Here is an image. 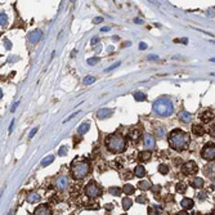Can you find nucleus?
I'll use <instances>...</instances> for the list:
<instances>
[{"label":"nucleus","instance_id":"1","mask_svg":"<svg viewBox=\"0 0 215 215\" xmlns=\"http://www.w3.org/2000/svg\"><path fill=\"white\" fill-rule=\"evenodd\" d=\"M169 146L175 151H183L188 147L191 141V137L188 133L180 130V129H174L169 134Z\"/></svg>","mask_w":215,"mask_h":215},{"label":"nucleus","instance_id":"2","mask_svg":"<svg viewBox=\"0 0 215 215\" xmlns=\"http://www.w3.org/2000/svg\"><path fill=\"white\" fill-rule=\"evenodd\" d=\"M106 147L112 153H121L126 148V143L120 134H111L106 139Z\"/></svg>","mask_w":215,"mask_h":215},{"label":"nucleus","instance_id":"3","mask_svg":"<svg viewBox=\"0 0 215 215\" xmlns=\"http://www.w3.org/2000/svg\"><path fill=\"white\" fill-rule=\"evenodd\" d=\"M152 108H153L155 112H156L157 115H160V116H170L174 112L173 103L166 98H160L156 102H153Z\"/></svg>","mask_w":215,"mask_h":215},{"label":"nucleus","instance_id":"4","mask_svg":"<svg viewBox=\"0 0 215 215\" xmlns=\"http://www.w3.org/2000/svg\"><path fill=\"white\" fill-rule=\"evenodd\" d=\"M89 169L88 161H74L71 164V174L75 179H83L88 175Z\"/></svg>","mask_w":215,"mask_h":215},{"label":"nucleus","instance_id":"5","mask_svg":"<svg viewBox=\"0 0 215 215\" xmlns=\"http://www.w3.org/2000/svg\"><path fill=\"white\" fill-rule=\"evenodd\" d=\"M201 156L206 161H214L215 160V144H213V143L206 144L201 151Z\"/></svg>","mask_w":215,"mask_h":215},{"label":"nucleus","instance_id":"6","mask_svg":"<svg viewBox=\"0 0 215 215\" xmlns=\"http://www.w3.org/2000/svg\"><path fill=\"white\" fill-rule=\"evenodd\" d=\"M182 171L186 175H193L199 171V166H197V164L195 161H187L182 166Z\"/></svg>","mask_w":215,"mask_h":215},{"label":"nucleus","instance_id":"7","mask_svg":"<svg viewBox=\"0 0 215 215\" xmlns=\"http://www.w3.org/2000/svg\"><path fill=\"white\" fill-rule=\"evenodd\" d=\"M85 192H87V195H88L89 197H92V199H96V197H99L101 193H102L101 188H99L96 183H94V182H90V183L87 186V188H85Z\"/></svg>","mask_w":215,"mask_h":215},{"label":"nucleus","instance_id":"8","mask_svg":"<svg viewBox=\"0 0 215 215\" xmlns=\"http://www.w3.org/2000/svg\"><path fill=\"white\" fill-rule=\"evenodd\" d=\"M56 187L58 188L59 191H65L67 190V187H68V179L66 175H61V177H58L56 179Z\"/></svg>","mask_w":215,"mask_h":215},{"label":"nucleus","instance_id":"9","mask_svg":"<svg viewBox=\"0 0 215 215\" xmlns=\"http://www.w3.org/2000/svg\"><path fill=\"white\" fill-rule=\"evenodd\" d=\"M143 143H144V147L147 150H155V147H156V141H155V138L151 134H146L144 135Z\"/></svg>","mask_w":215,"mask_h":215},{"label":"nucleus","instance_id":"10","mask_svg":"<svg viewBox=\"0 0 215 215\" xmlns=\"http://www.w3.org/2000/svg\"><path fill=\"white\" fill-rule=\"evenodd\" d=\"M112 112H114V111L111 108H101V110H98V112H97V117L99 120H106V119L112 116Z\"/></svg>","mask_w":215,"mask_h":215},{"label":"nucleus","instance_id":"11","mask_svg":"<svg viewBox=\"0 0 215 215\" xmlns=\"http://www.w3.org/2000/svg\"><path fill=\"white\" fill-rule=\"evenodd\" d=\"M41 38H43V32L40 30H35L34 32L30 34L29 40H30L31 44H36V43H39L41 40Z\"/></svg>","mask_w":215,"mask_h":215},{"label":"nucleus","instance_id":"12","mask_svg":"<svg viewBox=\"0 0 215 215\" xmlns=\"http://www.w3.org/2000/svg\"><path fill=\"white\" fill-rule=\"evenodd\" d=\"M204 173L206 177L214 178L215 177V162H210L209 165H206V168L204 169Z\"/></svg>","mask_w":215,"mask_h":215},{"label":"nucleus","instance_id":"13","mask_svg":"<svg viewBox=\"0 0 215 215\" xmlns=\"http://www.w3.org/2000/svg\"><path fill=\"white\" fill-rule=\"evenodd\" d=\"M34 214H35V215H50L52 211H50V209L48 208V206H45V205H40L39 208L35 209Z\"/></svg>","mask_w":215,"mask_h":215},{"label":"nucleus","instance_id":"14","mask_svg":"<svg viewBox=\"0 0 215 215\" xmlns=\"http://www.w3.org/2000/svg\"><path fill=\"white\" fill-rule=\"evenodd\" d=\"M178 117H179V120L182 123H186V124H188L192 120V116H191V114H188L187 111H180V112L178 114Z\"/></svg>","mask_w":215,"mask_h":215},{"label":"nucleus","instance_id":"15","mask_svg":"<svg viewBox=\"0 0 215 215\" xmlns=\"http://www.w3.org/2000/svg\"><path fill=\"white\" fill-rule=\"evenodd\" d=\"M129 138H130L132 141H138L139 137H141V130L138 128H132L130 130H129Z\"/></svg>","mask_w":215,"mask_h":215},{"label":"nucleus","instance_id":"16","mask_svg":"<svg viewBox=\"0 0 215 215\" xmlns=\"http://www.w3.org/2000/svg\"><path fill=\"white\" fill-rule=\"evenodd\" d=\"M27 202L29 204H36L40 202V195L36 192H30L27 196Z\"/></svg>","mask_w":215,"mask_h":215},{"label":"nucleus","instance_id":"17","mask_svg":"<svg viewBox=\"0 0 215 215\" xmlns=\"http://www.w3.org/2000/svg\"><path fill=\"white\" fill-rule=\"evenodd\" d=\"M192 132H193V134L196 137H202L206 133V130H205V129L201 125H193L192 126Z\"/></svg>","mask_w":215,"mask_h":215},{"label":"nucleus","instance_id":"18","mask_svg":"<svg viewBox=\"0 0 215 215\" xmlns=\"http://www.w3.org/2000/svg\"><path fill=\"white\" fill-rule=\"evenodd\" d=\"M151 187H152V183L150 182V180H141V182H138V188L142 191L151 190Z\"/></svg>","mask_w":215,"mask_h":215},{"label":"nucleus","instance_id":"19","mask_svg":"<svg viewBox=\"0 0 215 215\" xmlns=\"http://www.w3.org/2000/svg\"><path fill=\"white\" fill-rule=\"evenodd\" d=\"M151 151L150 150H147V151H142L141 153H139V160L142 161V162H147V161H150L151 160Z\"/></svg>","mask_w":215,"mask_h":215},{"label":"nucleus","instance_id":"20","mask_svg":"<svg viewBox=\"0 0 215 215\" xmlns=\"http://www.w3.org/2000/svg\"><path fill=\"white\" fill-rule=\"evenodd\" d=\"M213 119H214V114L211 112V111H205V112L201 115V120L204 123H209Z\"/></svg>","mask_w":215,"mask_h":215},{"label":"nucleus","instance_id":"21","mask_svg":"<svg viewBox=\"0 0 215 215\" xmlns=\"http://www.w3.org/2000/svg\"><path fill=\"white\" fill-rule=\"evenodd\" d=\"M134 174L138 177V178H143L144 175H146V169H144V166H142V165H138V166H135V169H134Z\"/></svg>","mask_w":215,"mask_h":215},{"label":"nucleus","instance_id":"22","mask_svg":"<svg viewBox=\"0 0 215 215\" xmlns=\"http://www.w3.org/2000/svg\"><path fill=\"white\" fill-rule=\"evenodd\" d=\"M180 205H182V208L188 210V209H192L193 208V201L191 199H183L182 202H180Z\"/></svg>","mask_w":215,"mask_h":215},{"label":"nucleus","instance_id":"23","mask_svg":"<svg viewBox=\"0 0 215 215\" xmlns=\"http://www.w3.org/2000/svg\"><path fill=\"white\" fill-rule=\"evenodd\" d=\"M190 184H191V187L196 188V190H199V188H201V187L204 186V180H202L201 178H195Z\"/></svg>","mask_w":215,"mask_h":215},{"label":"nucleus","instance_id":"24","mask_svg":"<svg viewBox=\"0 0 215 215\" xmlns=\"http://www.w3.org/2000/svg\"><path fill=\"white\" fill-rule=\"evenodd\" d=\"M123 192L124 193H126V195H133L134 192H135V188H134V186H132V184H125L124 187H123Z\"/></svg>","mask_w":215,"mask_h":215},{"label":"nucleus","instance_id":"25","mask_svg":"<svg viewBox=\"0 0 215 215\" xmlns=\"http://www.w3.org/2000/svg\"><path fill=\"white\" fill-rule=\"evenodd\" d=\"M89 128H90L89 123H84V124H81V125L79 126V129H77V132H79V134H85V133H88Z\"/></svg>","mask_w":215,"mask_h":215},{"label":"nucleus","instance_id":"26","mask_svg":"<svg viewBox=\"0 0 215 215\" xmlns=\"http://www.w3.org/2000/svg\"><path fill=\"white\" fill-rule=\"evenodd\" d=\"M134 98H135V101H138V102H143V101L147 99V96H146L144 93H142V92H137V93H134Z\"/></svg>","mask_w":215,"mask_h":215},{"label":"nucleus","instance_id":"27","mask_svg":"<svg viewBox=\"0 0 215 215\" xmlns=\"http://www.w3.org/2000/svg\"><path fill=\"white\" fill-rule=\"evenodd\" d=\"M53 161H54V155H50V156L45 157L44 160H43V161H41V165H43V166H44V168H45V166L50 165V164H52V162H53Z\"/></svg>","mask_w":215,"mask_h":215},{"label":"nucleus","instance_id":"28","mask_svg":"<svg viewBox=\"0 0 215 215\" xmlns=\"http://www.w3.org/2000/svg\"><path fill=\"white\" fill-rule=\"evenodd\" d=\"M132 200L130 199H128V197H125V199L123 200V209L126 211V210H129V209H130L132 208Z\"/></svg>","mask_w":215,"mask_h":215},{"label":"nucleus","instance_id":"29","mask_svg":"<svg viewBox=\"0 0 215 215\" xmlns=\"http://www.w3.org/2000/svg\"><path fill=\"white\" fill-rule=\"evenodd\" d=\"M177 192L178 193H184L186 192V190H187V184L186 183H183V182H180V183H178L177 184Z\"/></svg>","mask_w":215,"mask_h":215},{"label":"nucleus","instance_id":"30","mask_svg":"<svg viewBox=\"0 0 215 215\" xmlns=\"http://www.w3.org/2000/svg\"><path fill=\"white\" fill-rule=\"evenodd\" d=\"M108 192L112 195V196H116V197L121 195V190H120V188H117V187H111L110 190H108Z\"/></svg>","mask_w":215,"mask_h":215},{"label":"nucleus","instance_id":"31","mask_svg":"<svg viewBox=\"0 0 215 215\" xmlns=\"http://www.w3.org/2000/svg\"><path fill=\"white\" fill-rule=\"evenodd\" d=\"M93 83H96V77L92 76V75H88V76H85V79H84V84L85 85H90Z\"/></svg>","mask_w":215,"mask_h":215},{"label":"nucleus","instance_id":"32","mask_svg":"<svg viewBox=\"0 0 215 215\" xmlns=\"http://www.w3.org/2000/svg\"><path fill=\"white\" fill-rule=\"evenodd\" d=\"M159 171H160V173H161L162 175H165V174L169 173V166L165 165V164H161V165L159 166Z\"/></svg>","mask_w":215,"mask_h":215},{"label":"nucleus","instance_id":"33","mask_svg":"<svg viewBox=\"0 0 215 215\" xmlns=\"http://www.w3.org/2000/svg\"><path fill=\"white\" fill-rule=\"evenodd\" d=\"M98 62H99V58H96V57H94V58H89V59H88V65H90V66L97 65Z\"/></svg>","mask_w":215,"mask_h":215},{"label":"nucleus","instance_id":"34","mask_svg":"<svg viewBox=\"0 0 215 215\" xmlns=\"http://www.w3.org/2000/svg\"><path fill=\"white\" fill-rule=\"evenodd\" d=\"M157 134H159L160 138L165 137V129H164V128H159V129H157Z\"/></svg>","mask_w":215,"mask_h":215},{"label":"nucleus","instance_id":"35","mask_svg":"<svg viewBox=\"0 0 215 215\" xmlns=\"http://www.w3.org/2000/svg\"><path fill=\"white\" fill-rule=\"evenodd\" d=\"M137 202H139V204H146V202H147V199H146L144 196H139V197H137Z\"/></svg>","mask_w":215,"mask_h":215},{"label":"nucleus","instance_id":"36","mask_svg":"<svg viewBox=\"0 0 215 215\" xmlns=\"http://www.w3.org/2000/svg\"><path fill=\"white\" fill-rule=\"evenodd\" d=\"M58 155H59V156H65V155H67V148L66 147H61V148H59Z\"/></svg>","mask_w":215,"mask_h":215},{"label":"nucleus","instance_id":"37","mask_svg":"<svg viewBox=\"0 0 215 215\" xmlns=\"http://www.w3.org/2000/svg\"><path fill=\"white\" fill-rule=\"evenodd\" d=\"M121 178H123V179H130V178H132V174L126 170V173H121Z\"/></svg>","mask_w":215,"mask_h":215},{"label":"nucleus","instance_id":"38","mask_svg":"<svg viewBox=\"0 0 215 215\" xmlns=\"http://www.w3.org/2000/svg\"><path fill=\"white\" fill-rule=\"evenodd\" d=\"M119 66H120V62H117V63L112 65V66H111V67L106 68V71H107V72H108V71H112V70H115V68H116V67H119Z\"/></svg>","mask_w":215,"mask_h":215},{"label":"nucleus","instance_id":"39","mask_svg":"<svg viewBox=\"0 0 215 215\" xmlns=\"http://www.w3.org/2000/svg\"><path fill=\"white\" fill-rule=\"evenodd\" d=\"M209 134L213 137V138H215V125H213V126L209 129Z\"/></svg>","mask_w":215,"mask_h":215},{"label":"nucleus","instance_id":"40","mask_svg":"<svg viewBox=\"0 0 215 215\" xmlns=\"http://www.w3.org/2000/svg\"><path fill=\"white\" fill-rule=\"evenodd\" d=\"M36 132H38V128H34V129H32V130H31V133H30V135H29V138L31 139V138H32V137H34V135H35V134H36Z\"/></svg>","mask_w":215,"mask_h":215},{"label":"nucleus","instance_id":"41","mask_svg":"<svg viewBox=\"0 0 215 215\" xmlns=\"http://www.w3.org/2000/svg\"><path fill=\"white\" fill-rule=\"evenodd\" d=\"M90 43H92V45H96V44H98V43H99V39L98 38H93Z\"/></svg>","mask_w":215,"mask_h":215},{"label":"nucleus","instance_id":"42","mask_svg":"<svg viewBox=\"0 0 215 215\" xmlns=\"http://www.w3.org/2000/svg\"><path fill=\"white\" fill-rule=\"evenodd\" d=\"M139 49H141V50L147 49V44H146V43H141V44H139Z\"/></svg>","mask_w":215,"mask_h":215},{"label":"nucleus","instance_id":"43","mask_svg":"<svg viewBox=\"0 0 215 215\" xmlns=\"http://www.w3.org/2000/svg\"><path fill=\"white\" fill-rule=\"evenodd\" d=\"M7 23V16L5 14H2V26H4Z\"/></svg>","mask_w":215,"mask_h":215},{"label":"nucleus","instance_id":"44","mask_svg":"<svg viewBox=\"0 0 215 215\" xmlns=\"http://www.w3.org/2000/svg\"><path fill=\"white\" fill-rule=\"evenodd\" d=\"M20 106V102H17V103H14V105H13V107H12V112H13V111H16V108L17 107H18Z\"/></svg>","mask_w":215,"mask_h":215},{"label":"nucleus","instance_id":"45","mask_svg":"<svg viewBox=\"0 0 215 215\" xmlns=\"http://www.w3.org/2000/svg\"><path fill=\"white\" fill-rule=\"evenodd\" d=\"M157 58H159L157 56H150V57H148L150 61H155V59H157Z\"/></svg>","mask_w":215,"mask_h":215},{"label":"nucleus","instance_id":"46","mask_svg":"<svg viewBox=\"0 0 215 215\" xmlns=\"http://www.w3.org/2000/svg\"><path fill=\"white\" fill-rule=\"evenodd\" d=\"M197 197H199L200 200H204V199H205V193H200V195H197Z\"/></svg>","mask_w":215,"mask_h":215},{"label":"nucleus","instance_id":"47","mask_svg":"<svg viewBox=\"0 0 215 215\" xmlns=\"http://www.w3.org/2000/svg\"><path fill=\"white\" fill-rule=\"evenodd\" d=\"M103 20L102 18H96V20H94V23H101Z\"/></svg>","mask_w":215,"mask_h":215},{"label":"nucleus","instance_id":"48","mask_svg":"<svg viewBox=\"0 0 215 215\" xmlns=\"http://www.w3.org/2000/svg\"><path fill=\"white\" fill-rule=\"evenodd\" d=\"M13 124H14V121H12V123H11V125H9V133L12 132V129H13Z\"/></svg>","mask_w":215,"mask_h":215},{"label":"nucleus","instance_id":"49","mask_svg":"<svg viewBox=\"0 0 215 215\" xmlns=\"http://www.w3.org/2000/svg\"><path fill=\"white\" fill-rule=\"evenodd\" d=\"M110 30V27H102L101 29V31H103V32H105V31H108Z\"/></svg>","mask_w":215,"mask_h":215},{"label":"nucleus","instance_id":"50","mask_svg":"<svg viewBox=\"0 0 215 215\" xmlns=\"http://www.w3.org/2000/svg\"><path fill=\"white\" fill-rule=\"evenodd\" d=\"M142 22H143V21L139 20V18H138V20H135V23H142Z\"/></svg>","mask_w":215,"mask_h":215},{"label":"nucleus","instance_id":"51","mask_svg":"<svg viewBox=\"0 0 215 215\" xmlns=\"http://www.w3.org/2000/svg\"><path fill=\"white\" fill-rule=\"evenodd\" d=\"M210 62H215V58H210Z\"/></svg>","mask_w":215,"mask_h":215},{"label":"nucleus","instance_id":"52","mask_svg":"<svg viewBox=\"0 0 215 215\" xmlns=\"http://www.w3.org/2000/svg\"><path fill=\"white\" fill-rule=\"evenodd\" d=\"M211 75H213V76H215V74H211Z\"/></svg>","mask_w":215,"mask_h":215},{"label":"nucleus","instance_id":"53","mask_svg":"<svg viewBox=\"0 0 215 215\" xmlns=\"http://www.w3.org/2000/svg\"><path fill=\"white\" fill-rule=\"evenodd\" d=\"M211 43H214V44H215V41H211Z\"/></svg>","mask_w":215,"mask_h":215}]
</instances>
